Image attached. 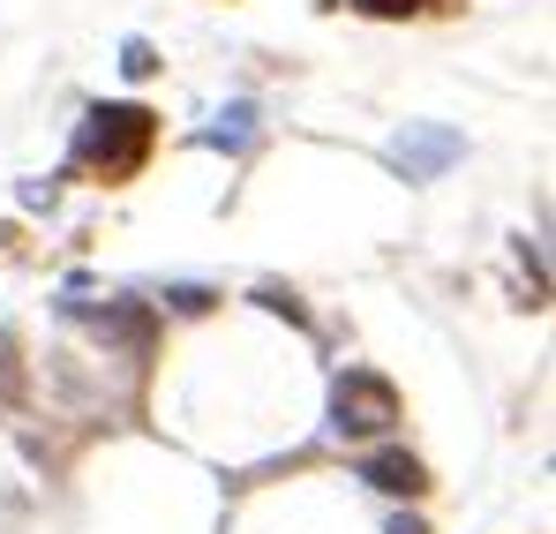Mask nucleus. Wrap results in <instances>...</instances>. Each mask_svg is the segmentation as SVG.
Masks as SVG:
<instances>
[{"instance_id":"nucleus-1","label":"nucleus","mask_w":556,"mask_h":534,"mask_svg":"<svg viewBox=\"0 0 556 534\" xmlns=\"http://www.w3.org/2000/svg\"><path fill=\"white\" fill-rule=\"evenodd\" d=\"M151 144H159L151 105H128V98H121V105H98L91 121H84L76 166H91V181H128V174H143Z\"/></svg>"},{"instance_id":"nucleus-2","label":"nucleus","mask_w":556,"mask_h":534,"mask_svg":"<svg viewBox=\"0 0 556 534\" xmlns=\"http://www.w3.org/2000/svg\"><path fill=\"white\" fill-rule=\"evenodd\" d=\"M399 422V384L376 376V369H346L331 384V430L339 437H383Z\"/></svg>"},{"instance_id":"nucleus-3","label":"nucleus","mask_w":556,"mask_h":534,"mask_svg":"<svg viewBox=\"0 0 556 534\" xmlns=\"http://www.w3.org/2000/svg\"><path fill=\"white\" fill-rule=\"evenodd\" d=\"M466 151V136L459 128H437V121H406L399 136H391V166L406 181H437V174H452V159Z\"/></svg>"},{"instance_id":"nucleus-4","label":"nucleus","mask_w":556,"mask_h":534,"mask_svg":"<svg viewBox=\"0 0 556 534\" xmlns=\"http://www.w3.org/2000/svg\"><path fill=\"white\" fill-rule=\"evenodd\" d=\"M362 474H369L383 497H421V489H429V474H421V459H414V451H376Z\"/></svg>"},{"instance_id":"nucleus-5","label":"nucleus","mask_w":556,"mask_h":534,"mask_svg":"<svg viewBox=\"0 0 556 534\" xmlns=\"http://www.w3.org/2000/svg\"><path fill=\"white\" fill-rule=\"evenodd\" d=\"M211 144H218V151H249V144H256V105H241V98H233V105H226V121H211Z\"/></svg>"},{"instance_id":"nucleus-6","label":"nucleus","mask_w":556,"mask_h":534,"mask_svg":"<svg viewBox=\"0 0 556 534\" xmlns=\"http://www.w3.org/2000/svg\"><path fill=\"white\" fill-rule=\"evenodd\" d=\"M256 301H264V309H278V316H293V324H308V309H301L286 286H256Z\"/></svg>"},{"instance_id":"nucleus-7","label":"nucleus","mask_w":556,"mask_h":534,"mask_svg":"<svg viewBox=\"0 0 556 534\" xmlns=\"http://www.w3.org/2000/svg\"><path fill=\"white\" fill-rule=\"evenodd\" d=\"M354 8H362V15H421L429 0H354Z\"/></svg>"},{"instance_id":"nucleus-8","label":"nucleus","mask_w":556,"mask_h":534,"mask_svg":"<svg viewBox=\"0 0 556 534\" xmlns=\"http://www.w3.org/2000/svg\"><path fill=\"white\" fill-rule=\"evenodd\" d=\"M383 534H429V527H421V520H391Z\"/></svg>"}]
</instances>
